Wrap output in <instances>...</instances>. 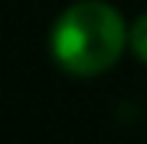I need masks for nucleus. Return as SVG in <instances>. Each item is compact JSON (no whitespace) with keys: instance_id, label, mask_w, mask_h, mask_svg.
I'll list each match as a JSON object with an SVG mask.
<instances>
[{"instance_id":"f03ea898","label":"nucleus","mask_w":147,"mask_h":144,"mask_svg":"<svg viewBox=\"0 0 147 144\" xmlns=\"http://www.w3.org/2000/svg\"><path fill=\"white\" fill-rule=\"evenodd\" d=\"M127 43H131L134 56L141 59V62H147V13L131 26V33H127Z\"/></svg>"},{"instance_id":"f257e3e1","label":"nucleus","mask_w":147,"mask_h":144,"mask_svg":"<svg viewBox=\"0 0 147 144\" xmlns=\"http://www.w3.org/2000/svg\"><path fill=\"white\" fill-rule=\"evenodd\" d=\"M127 30L115 7L101 0L72 3L53 26V56L72 75H98L118 62Z\"/></svg>"}]
</instances>
